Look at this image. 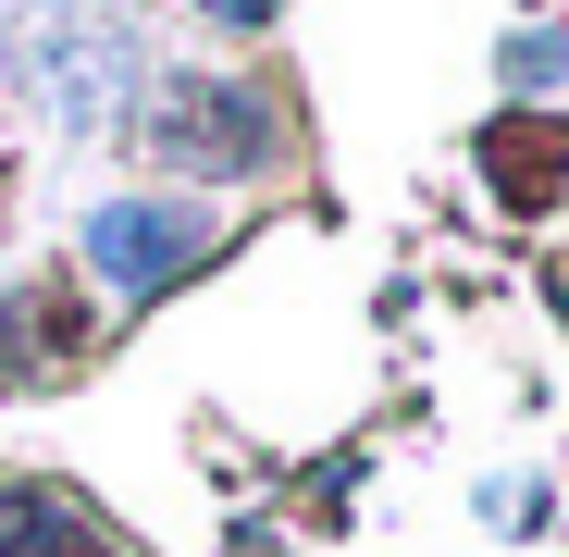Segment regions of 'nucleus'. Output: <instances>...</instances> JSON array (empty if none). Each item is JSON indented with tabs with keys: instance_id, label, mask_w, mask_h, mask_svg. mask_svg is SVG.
I'll list each match as a JSON object with an SVG mask.
<instances>
[{
	"instance_id": "4",
	"label": "nucleus",
	"mask_w": 569,
	"mask_h": 557,
	"mask_svg": "<svg viewBox=\"0 0 569 557\" xmlns=\"http://www.w3.org/2000/svg\"><path fill=\"white\" fill-rule=\"evenodd\" d=\"M557 310H569V272H557Z\"/></svg>"
},
{
	"instance_id": "2",
	"label": "nucleus",
	"mask_w": 569,
	"mask_h": 557,
	"mask_svg": "<svg viewBox=\"0 0 569 557\" xmlns=\"http://www.w3.org/2000/svg\"><path fill=\"white\" fill-rule=\"evenodd\" d=\"M149 149L186 161V173H248V161H272V125H260L248 87H199V74H186L161 100V125H149Z\"/></svg>"
},
{
	"instance_id": "3",
	"label": "nucleus",
	"mask_w": 569,
	"mask_h": 557,
	"mask_svg": "<svg viewBox=\"0 0 569 557\" xmlns=\"http://www.w3.org/2000/svg\"><path fill=\"white\" fill-rule=\"evenodd\" d=\"M483 508H496V533H545V484H483Z\"/></svg>"
},
{
	"instance_id": "1",
	"label": "nucleus",
	"mask_w": 569,
	"mask_h": 557,
	"mask_svg": "<svg viewBox=\"0 0 569 557\" xmlns=\"http://www.w3.org/2000/svg\"><path fill=\"white\" fill-rule=\"evenodd\" d=\"M87 260L112 272V298H161L173 272H199L211 260V211H173V199H124L87 223Z\"/></svg>"
}]
</instances>
